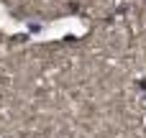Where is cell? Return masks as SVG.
<instances>
[{
  "mask_svg": "<svg viewBox=\"0 0 146 138\" xmlns=\"http://www.w3.org/2000/svg\"><path fill=\"white\" fill-rule=\"evenodd\" d=\"M136 87H141V90L146 92V79H139V82H136Z\"/></svg>",
  "mask_w": 146,
  "mask_h": 138,
  "instance_id": "cell-1",
  "label": "cell"
}]
</instances>
